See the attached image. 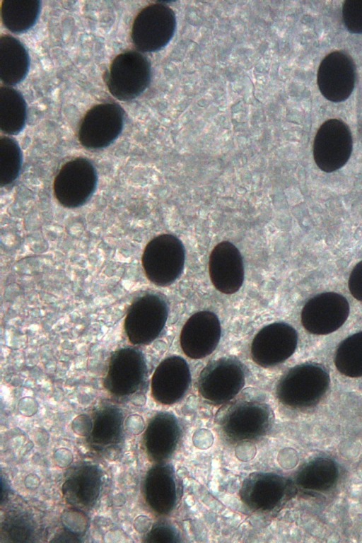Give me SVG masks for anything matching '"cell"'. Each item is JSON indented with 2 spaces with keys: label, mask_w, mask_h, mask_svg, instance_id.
Masks as SVG:
<instances>
[{
  "label": "cell",
  "mask_w": 362,
  "mask_h": 543,
  "mask_svg": "<svg viewBox=\"0 0 362 543\" xmlns=\"http://www.w3.org/2000/svg\"><path fill=\"white\" fill-rule=\"evenodd\" d=\"M191 380L189 367L179 356H171L156 367L151 380L153 397L163 403H172L180 398Z\"/></svg>",
  "instance_id": "obj_16"
},
{
  "label": "cell",
  "mask_w": 362,
  "mask_h": 543,
  "mask_svg": "<svg viewBox=\"0 0 362 543\" xmlns=\"http://www.w3.org/2000/svg\"><path fill=\"white\" fill-rule=\"evenodd\" d=\"M256 454L257 448L250 441L240 442L235 448V457L242 462H248L253 460Z\"/></svg>",
  "instance_id": "obj_25"
},
{
  "label": "cell",
  "mask_w": 362,
  "mask_h": 543,
  "mask_svg": "<svg viewBox=\"0 0 362 543\" xmlns=\"http://www.w3.org/2000/svg\"><path fill=\"white\" fill-rule=\"evenodd\" d=\"M185 259L182 242L171 234L159 235L146 245L141 264L146 278L153 284L167 286L182 274Z\"/></svg>",
  "instance_id": "obj_2"
},
{
  "label": "cell",
  "mask_w": 362,
  "mask_h": 543,
  "mask_svg": "<svg viewBox=\"0 0 362 543\" xmlns=\"http://www.w3.org/2000/svg\"><path fill=\"white\" fill-rule=\"evenodd\" d=\"M342 19L351 33H362V0H346L342 6Z\"/></svg>",
  "instance_id": "obj_22"
},
{
  "label": "cell",
  "mask_w": 362,
  "mask_h": 543,
  "mask_svg": "<svg viewBox=\"0 0 362 543\" xmlns=\"http://www.w3.org/2000/svg\"><path fill=\"white\" fill-rule=\"evenodd\" d=\"M176 28V17L169 6L151 4L135 17L131 33L136 49L144 52L161 49L170 42Z\"/></svg>",
  "instance_id": "obj_5"
},
{
  "label": "cell",
  "mask_w": 362,
  "mask_h": 543,
  "mask_svg": "<svg viewBox=\"0 0 362 543\" xmlns=\"http://www.w3.org/2000/svg\"><path fill=\"white\" fill-rule=\"evenodd\" d=\"M26 103L20 92L2 86L0 89V125L2 132L13 135L23 128L26 119Z\"/></svg>",
  "instance_id": "obj_18"
},
{
  "label": "cell",
  "mask_w": 362,
  "mask_h": 543,
  "mask_svg": "<svg viewBox=\"0 0 362 543\" xmlns=\"http://www.w3.org/2000/svg\"><path fill=\"white\" fill-rule=\"evenodd\" d=\"M22 165V153L15 139L2 136L0 139V185L8 186L18 177Z\"/></svg>",
  "instance_id": "obj_21"
},
{
  "label": "cell",
  "mask_w": 362,
  "mask_h": 543,
  "mask_svg": "<svg viewBox=\"0 0 362 543\" xmlns=\"http://www.w3.org/2000/svg\"><path fill=\"white\" fill-rule=\"evenodd\" d=\"M192 442L197 448L206 450L213 445L214 436L209 430L202 428L194 432Z\"/></svg>",
  "instance_id": "obj_26"
},
{
  "label": "cell",
  "mask_w": 362,
  "mask_h": 543,
  "mask_svg": "<svg viewBox=\"0 0 362 543\" xmlns=\"http://www.w3.org/2000/svg\"><path fill=\"white\" fill-rule=\"evenodd\" d=\"M168 315L165 298L155 293L137 296L130 304L124 321L126 337L132 345H148L163 329Z\"/></svg>",
  "instance_id": "obj_1"
},
{
  "label": "cell",
  "mask_w": 362,
  "mask_h": 543,
  "mask_svg": "<svg viewBox=\"0 0 362 543\" xmlns=\"http://www.w3.org/2000/svg\"><path fill=\"white\" fill-rule=\"evenodd\" d=\"M356 76V66L351 56L343 51H334L320 62L317 83L326 99L339 103L351 95L355 86Z\"/></svg>",
  "instance_id": "obj_12"
},
{
  "label": "cell",
  "mask_w": 362,
  "mask_h": 543,
  "mask_svg": "<svg viewBox=\"0 0 362 543\" xmlns=\"http://www.w3.org/2000/svg\"><path fill=\"white\" fill-rule=\"evenodd\" d=\"M146 375L142 351L134 346L121 348L110 354L104 385L112 393L129 395L139 387Z\"/></svg>",
  "instance_id": "obj_11"
},
{
  "label": "cell",
  "mask_w": 362,
  "mask_h": 543,
  "mask_svg": "<svg viewBox=\"0 0 362 543\" xmlns=\"http://www.w3.org/2000/svg\"><path fill=\"white\" fill-rule=\"evenodd\" d=\"M209 273L214 286L221 293L233 294L244 281V265L238 249L228 241L217 244L209 260Z\"/></svg>",
  "instance_id": "obj_15"
},
{
  "label": "cell",
  "mask_w": 362,
  "mask_h": 543,
  "mask_svg": "<svg viewBox=\"0 0 362 543\" xmlns=\"http://www.w3.org/2000/svg\"><path fill=\"white\" fill-rule=\"evenodd\" d=\"M349 305L337 293H324L309 300L301 312L304 328L315 334H327L338 329L346 320Z\"/></svg>",
  "instance_id": "obj_13"
},
{
  "label": "cell",
  "mask_w": 362,
  "mask_h": 543,
  "mask_svg": "<svg viewBox=\"0 0 362 543\" xmlns=\"http://www.w3.org/2000/svg\"><path fill=\"white\" fill-rule=\"evenodd\" d=\"M123 124L124 112L118 104H98L86 112L81 122L79 143L87 149L105 148L118 137Z\"/></svg>",
  "instance_id": "obj_8"
},
{
  "label": "cell",
  "mask_w": 362,
  "mask_h": 543,
  "mask_svg": "<svg viewBox=\"0 0 362 543\" xmlns=\"http://www.w3.org/2000/svg\"><path fill=\"white\" fill-rule=\"evenodd\" d=\"M29 67L28 52L16 37L4 35L0 38V76L6 85H15L26 76Z\"/></svg>",
  "instance_id": "obj_17"
},
{
  "label": "cell",
  "mask_w": 362,
  "mask_h": 543,
  "mask_svg": "<svg viewBox=\"0 0 362 543\" xmlns=\"http://www.w3.org/2000/svg\"><path fill=\"white\" fill-rule=\"evenodd\" d=\"M334 363L337 370L351 378L362 376V332L344 340L338 347Z\"/></svg>",
  "instance_id": "obj_20"
},
{
  "label": "cell",
  "mask_w": 362,
  "mask_h": 543,
  "mask_svg": "<svg viewBox=\"0 0 362 543\" xmlns=\"http://www.w3.org/2000/svg\"><path fill=\"white\" fill-rule=\"evenodd\" d=\"M352 146L348 125L341 119H328L320 125L314 139L315 162L326 173L339 170L349 160Z\"/></svg>",
  "instance_id": "obj_7"
},
{
  "label": "cell",
  "mask_w": 362,
  "mask_h": 543,
  "mask_svg": "<svg viewBox=\"0 0 362 543\" xmlns=\"http://www.w3.org/2000/svg\"><path fill=\"white\" fill-rule=\"evenodd\" d=\"M279 465L285 469H291L296 466L298 462L297 452L291 448L281 449L277 455Z\"/></svg>",
  "instance_id": "obj_24"
},
{
  "label": "cell",
  "mask_w": 362,
  "mask_h": 543,
  "mask_svg": "<svg viewBox=\"0 0 362 543\" xmlns=\"http://www.w3.org/2000/svg\"><path fill=\"white\" fill-rule=\"evenodd\" d=\"M140 518L141 520H139V518H137L136 520H135V529L139 532H145L150 527L151 521L146 516H140Z\"/></svg>",
  "instance_id": "obj_27"
},
{
  "label": "cell",
  "mask_w": 362,
  "mask_h": 543,
  "mask_svg": "<svg viewBox=\"0 0 362 543\" xmlns=\"http://www.w3.org/2000/svg\"><path fill=\"white\" fill-rule=\"evenodd\" d=\"M40 9L37 0H4L1 5V21L11 32L22 33L36 22Z\"/></svg>",
  "instance_id": "obj_19"
},
{
  "label": "cell",
  "mask_w": 362,
  "mask_h": 543,
  "mask_svg": "<svg viewBox=\"0 0 362 543\" xmlns=\"http://www.w3.org/2000/svg\"><path fill=\"white\" fill-rule=\"evenodd\" d=\"M151 76V64L147 58L137 51L129 50L115 57L105 75V81L115 98L127 101L146 90Z\"/></svg>",
  "instance_id": "obj_3"
},
{
  "label": "cell",
  "mask_w": 362,
  "mask_h": 543,
  "mask_svg": "<svg viewBox=\"0 0 362 543\" xmlns=\"http://www.w3.org/2000/svg\"><path fill=\"white\" fill-rule=\"evenodd\" d=\"M96 184L95 167L88 159L78 157L61 167L53 181V193L63 206L76 208L90 199Z\"/></svg>",
  "instance_id": "obj_6"
},
{
  "label": "cell",
  "mask_w": 362,
  "mask_h": 543,
  "mask_svg": "<svg viewBox=\"0 0 362 543\" xmlns=\"http://www.w3.org/2000/svg\"><path fill=\"white\" fill-rule=\"evenodd\" d=\"M329 381V375L322 366L314 363L298 365L281 379L278 385L279 397L291 406H312L325 394Z\"/></svg>",
  "instance_id": "obj_4"
},
{
  "label": "cell",
  "mask_w": 362,
  "mask_h": 543,
  "mask_svg": "<svg viewBox=\"0 0 362 543\" xmlns=\"http://www.w3.org/2000/svg\"><path fill=\"white\" fill-rule=\"evenodd\" d=\"M298 342L296 331L285 322H274L262 328L251 346L252 361L263 368L283 363L294 353Z\"/></svg>",
  "instance_id": "obj_10"
},
{
  "label": "cell",
  "mask_w": 362,
  "mask_h": 543,
  "mask_svg": "<svg viewBox=\"0 0 362 543\" xmlns=\"http://www.w3.org/2000/svg\"><path fill=\"white\" fill-rule=\"evenodd\" d=\"M243 364L235 357L209 361L199 378L201 394L212 402H223L237 394L245 383Z\"/></svg>",
  "instance_id": "obj_9"
},
{
  "label": "cell",
  "mask_w": 362,
  "mask_h": 543,
  "mask_svg": "<svg viewBox=\"0 0 362 543\" xmlns=\"http://www.w3.org/2000/svg\"><path fill=\"white\" fill-rule=\"evenodd\" d=\"M221 327L217 315L208 310L193 314L182 328L180 344L183 353L193 359L210 355L217 347Z\"/></svg>",
  "instance_id": "obj_14"
},
{
  "label": "cell",
  "mask_w": 362,
  "mask_h": 543,
  "mask_svg": "<svg viewBox=\"0 0 362 543\" xmlns=\"http://www.w3.org/2000/svg\"><path fill=\"white\" fill-rule=\"evenodd\" d=\"M348 286L351 295L356 300L362 301V261L351 272Z\"/></svg>",
  "instance_id": "obj_23"
}]
</instances>
